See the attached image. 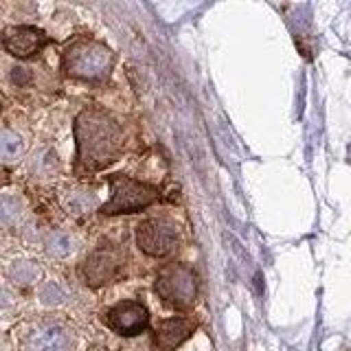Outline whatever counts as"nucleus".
<instances>
[{"label": "nucleus", "mask_w": 351, "mask_h": 351, "mask_svg": "<svg viewBox=\"0 0 351 351\" xmlns=\"http://www.w3.org/2000/svg\"><path fill=\"white\" fill-rule=\"evenodd\" d=\"M77 162L75 169L90 176L112 165L123 152V132L106 110L88 108L75 121Z\"/></svg>", "instance_id": "1"}, {"label": "nucleus", "mask_w": 351, "mask_h": 351, "mask_svg": "<svg viewBox=\"0 0 351 351\" xmlns=\"http://www.w3.org/2000/svg\"><path fill=\"white\" fill-rule=\"evenodd\" d=\"M64 71L66 75L84 82H104L114 66V53L106 44L93 38H82L69 44L64 51Z\"/></svg>", "instance_id": "2"}, {"label": "nucleus", "mask_w": 351, "mask_h": 351, "mask_svg": "<svg viewBox=\"0 0 351 351\" xmlns=\"http://www.w3.org/2000/svg\"><path fill=\"white\" fill-rule=\"evenodd\" d=\"M112 186V200L101 206L104 215H117V213H136L141 208L154 204L160 197L156 186L147 182H141L130 178L123 173H114L108 178Z\"/></svg>", "instance_id": "3"}, {"label": "nucleus", "mask_w": 351, "mask_h": 351, "mask_svg": "<svg viewBox=\"0 0 351 351\" xmlns=\"http://www.w3.org/2000/svg\"><path fill=\"white\" fill-rule=\"evenodd\" d=\"M154 290L167 305L186 310L197 299V277L186 263H167L158 270Z\"/></svg>", "instance_id": "4"}, {"label": "nucleus", "mask_w": 351, "mask_h": 351, "mask_svg": "<svg viewBox=\"0 0 351 351\" xmlns=\"http://www.w3.org/2000/svg\"><path fill=\"white\" fill-rule=\"evenodd\" d=\"M128 266L125 250L117 244H104L95 248L80 266V277L90 288H101L106 283H112L123 277Z\"/></svg>", "instance_id": "5"}, {"label": "nucleus", "mask_w": 351, "mask_h": 351, "mask_svg": "<svg viewBox=\"0 0 351 351\" xmlns=\"http://www.w3.org/2000/svg\"><path fill=\"white\" fill-rule=\"evenodd\" d=\"M20 345L25 351H73V334L60 321L40 318L22 329Z\"/></svg>", "instance_id": "6"}, {"label": "nucleus", "mask_w": 351, "mask_h": 351, "mask_svg": "<svg viewBox=\"0 0 351 351\" xmlns=\"http://www.w3.org/2000/svg\"><path fill=\"white\" fill-rule=\"evenodd\" d=\"M136 244L149 257H165L178 244V230L162 217H152L136 228Z\"/></svg>", "instance_id": "7"}, {"label": "nucleus", "mask_w": 351, "mask_h": 351, "mask_svg": "<svg viewBox=\"0 0 351 351\" xmlns=\"http://www.w3.org/2000/svg\"><path fill=\"white\" fill-rule=\"evenodd\" d=\"M106 323L112 332L121 336H136L141 332H145V327L149 323V314L145 310V305H141L136 301H123L114 305L112 310H108Z\"/></svg>", "instance_id": "8"}, {"label": "nucleus", "mask_w": 351, "mask_h": 351, "mask_svg": "<svg viewBox=\"0 0 351 351\" xmlns=\"http://www.w3.org/2000/svg\"><path fill=\"white\" fill-rule=\"evenodd\" d=\"M49 44V38L44 36V31L36 27H11L3 33V47L14 58H31V55L40 53Z\"/></svg>", "instance_id": "9"}, {"label": "nucleus", "mask_w": 351, "mask_h": 351, "mask_svg": "<svg viewBox=\"0 0 351 351\" xmlns=\"http://www.w3.org/2000/svg\"><path fill=\"white\" fill-rule=\"evenodd\" d=\"M195 332V323L191 318H167L156 327V347L160 351H173L176 347H180L186 338Z\"/></svg>", "instance_id": "10"}, {"label": "nucleus", "mask_w": 351, "mask_h": 351, "mask_svg": "<svg viewBox=\"0 0 351 351\" xmlns=\"http://www.w3.org/2000/svg\"><path fill=\"white\" fill-rule=\"evenodd\" d=\"M0 154H3L5 160H16L22 154V138L14 130H3V134H0Z\"/></svg>", "instance_id": "11"}, {"label": "nucleus", "mask_w": 351, "mask_h": 351, "mask_svg": "<svg viewBox=\"0 0 351 351\" xmlns=\"http://www.w3.org/2000/svg\"><path fill=\"white\" fill-rule=\"evenodd\" d=\"M38 274H40L38 266H36V263H31V261L14 263V266H11V270H9V277L14 279L16 283H22V285L33 283V281H36Z\"/></svg>", "instance_id": "12"}, {"label": "nucleus", "mask_w": 351, "mask_h": 351, "mask_svg": "<svg viewBox=\"0 0 351 351\" xmlns=\"http://www.w3.org/2000/svg\"><path fill=\"white\" fill-rule=\"evenodd\" d=\"M49 252L53 257H66L71 252V239L69 235L60 233V230H55V233L49 237Z\"/></svg>", "instance_id": "13"}, {"label": "nucleus", "mask_w": 351, "mask_h": 351, "mask_svg": "<svg viewBox=\"0 0 351 351\" xmlns=\"http://www.w3.org/2000/svg\"><path fill=\"white\" fill-rule=\"evenodd\" d=\"M42 296H44V301H62L64 299V292L60 290L58 283H47L42 288Z\"/></svg>", "instance_id": "14"}]
</instances>
